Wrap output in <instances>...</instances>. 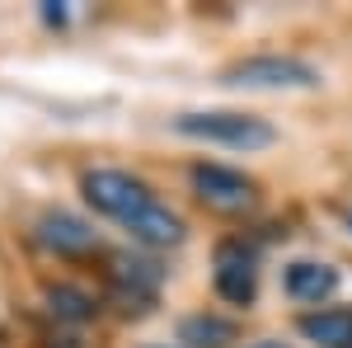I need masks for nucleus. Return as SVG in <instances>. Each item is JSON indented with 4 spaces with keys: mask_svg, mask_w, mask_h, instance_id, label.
Segmentation results:
<instances>
[{
    "mask_svg": "<svg viewBox=\"0 0 352 348\" xmlns=\"http://www.w3.org/2000/svg\"><path fill=\"white\" fill-rule=\"evenodd\" d=\"M221 85H240V90H315L320 85V71L300 57H244L235 66L221 71Z\"/></svg>",
    "mask_w": 352,
    "mask_h": 348,
    "instance_id": "1",
    "label": "nucleus"
},
{
    "mask_svg": "<svg viewBox=\"0 0 352 348\" xmlns=\"http://www.w3.org/2000/svg\"><path fill=\"white\" fill-rule=\"evenodd\" d=\"M184 136H197V141H217V146H230V151H263L277 141L263 118H249V113H184L174 123Z\"/></svg>",
    "mask_w": 352,
    "mask_h": 348,
    "instance_id": "2",
    "label": "nucleus"
},
{
    "mask_svg": "<svg viewBox=\"0 0 352 348\" xmlns=\"http://www.w3.org/2000/svg\"><path fill=\"white\" fill-rule=\"evenodd\" d=\"M85 198L94 203V212L113 216V221H122V226H132L136 216L146 212L155 198H151V188L132 179V174H122V170H89L80 179Z\"/></svg>",
    "mask_w": 352,
    "mask_h": 348,
    "instance_id": "3",
    "label": "nucleus"
},
{
    "mask_svg": "<svg viewBox=\"0 0 352 348\" xmlns=\"http://www.w3.org/2000/svg\"><path fill=\"white\" fill-rule=\"evenodd\" d=\"M217 292L230 306H254L258 296V249L244 240L217 245Z\"/></svg>",
    "mask_w": 352,
    "mask_h": 348,
    "instance_id": "4",
    "label": "nucleus"
},
{
    "mask_svg": "<svg viewBox=\"0 0 352 348\" xmlns=\"http://www.w3.org/2000/svg\"><path fill=\"white\" fill-rule=\"evenodd\" d=\"M192 188L207 207H221V212H244L258 198L254 179H244L240 170H226V165H192Z\"/></svg>",
    "mask_w": 352,
    "mask_h": 348,
    "instance_id": "5",
    "label": "nucleus"
},
{
    "mask_svg": "<svg viewBox=\"0 0 352 348\" xmlns=\"http://www.w3.org/2000/svg\"><path fill=\"white\" fill-rule=\"evenodd\" d=\"M38 240L56 254H85V249H94V226L71 212H43L38 216Z\"/></svg>",
    "mask_w": 352,
    "mask_h": 348,
    "instance_id": "6",
    "label": "nucleus"
},
{
    "mask_svg": "<svg viewBox=\"0 0 352 348\" xmlns=\"http://www.w3.org/2000/svg\"><path fill=\"white\" fill-rule=\"evenodd\" d=\"M282 283H287V296L310 301V306H320V301H329V296L338 292V273H333L329 264H315V259H296V264H287Z\"/></svg>",
    "mask_w": 352,
    "mask_h": 348,
    "instance_id": "7",
    "label": "nucleus"
},
{
    "mask_svg": "<svg viewBox=\"0 0 352 348\" xmlns=\"http://www.w3.org/2000/svg\"><path fill=\"white\" fill-rule=\"evenodd\" d=\"M109 278H113V287L122 296H132V301H151V296L160 292V283H164V268L155 264V259H132V254H118L109 268Z\"/></svg>",
    "mask_w": 352,
    "mask_h": 348,
    "instance_id": "8",
    "label": "nucleus"
},
{
    "mask_svg": "<svg viewBox=\"0 0 352 348\" xmlns=\"http://www.w3.org/2000/svg\"><path fill=\"white\" fill-rule=\"evenodd\" d=\"M127 231H132V240L151 245V249H164V245H179V240H184V216L169 212L164 203H151V207L136 216Z\"/></svg>",
    "mask_w": 352,
    "mask_h": 348,
    "instance_id": "9",
    "label": "nucleus"
},
{
    "mask_svg": "<svg viewBox=\"0 0 352 348\" xmlns=\"http://www.w3.org/2000/svg\"><path fill=\"white\" fill-rule=\"evenodd\" d=\"M300 334L320 348H352V311H315L300 316Z\"/></svg>",
    "mask_w": 352,
    "mask_h": 348,
    "instance_id": "10",
    "label": "nucleus"
},
{
    "mask_svg": "<svg viewBox=\"0 0 352 348\" xmlns=\"http://www.w3.org/2000/svg\"><path fill=\"white\" fill-rule=\"evenodd\" d=\"M179 334H184V344L192 348H221L235 339V325L221 320V316H188V320L179 325Z\"/></svg>",
    "mask_w": 352,
    "mask_h": 348,
    "instance_id": "11",
    "label": "nucleus"
},
{
    "mask_svg": "<svg viewBox=\"0 0 352 348\" xmlns=\"http://www.w3.org/2000/svg\"><path fill=\"white\" fill-rule=\"evenodd\" d=\"M47 311H52L56 320L80 325V320H94V311H99V306H94V296H85L80 287H66V283H61V287L47 292Z\"/></svg>",
    "mask_w": 352,
    "mask_h": 348,
    "instance_id": "12",
    "label": "nucleus"
},
{
    "mask_svg": "<svg viewBox=\"0 0 352 348\" xmlns=\"http://www.w3.org/2000/svg\"><path fill=\"white\" fill-rule=\"evenodd\" d=\"M258 348H282V344H258Z\"/></svg>",
    "mask_w": 352,
    "mask_h": 348,
    "instance_id": "13",
    "label": "nucleus"
}]
</instances>
